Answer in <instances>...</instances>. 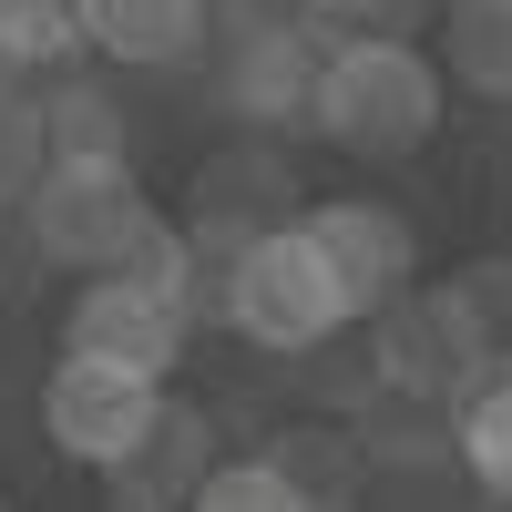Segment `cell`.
<instances>
[{"mask_svg": "<svg viewBox=\"0 0 512 512\" xmlns=\"http://www.w3.org/2000/svg\"><path fill=\"white\" fill-rule=\"evenodd\" d=\"M154 410H164V369L103 359V349H62L52 379H41V431H52V451L82 461V472H113V461L154 431Z\"/></svg>", "mask_w": 512, "mask_h": 512, "instance_id": "5", "label": "cell"}, {"mask_svg": "<svg viewBox=\"0 0 512 512\" xmlns=\"http://www.w3.org/2000/svg\"><path fill=\"white\" fill-rule=\"evenodd\" d=\"M0 226H11V205H0Z\"/></svg>", "mask_w": 512, "mask_h": 512, "instance_id": "21", "label": "cell"}, {"mask_svg": "<svg viewBox=\"0 0 512 512\" xmlns=\"http://www.w3.org/2000/svg\"><path fill=\"white\" fill-rule=\"evenodd\" d=\"M318 52L328 31H216V103L226 123H256V134H297L318 93Z\"/></svg>", "mask_w": 512, "mask_h": 512, "instance_id": "7", "label": "cell"}, {"mask_svg": "<svg viewBox=\"0 0 512 512\" xmlns=\"http://www.w3.org/2000/svg\"><path fill=\"white\" fill-rule=\"evenodd\" d=\"M154 195L134 175V154H52L41 185L21 195V236L41 267H72V277H103L123 267L144 236H154Z\"/></svg>", "mask_w": 512, "mask_h": 512, "instance_id": "3", "label": "cell"}, {"mask_svg": "<svg viewBox=\"0 0 512 512\" xmlns=\"http://www.w3.org/2000/svg\"><path fill=\"white\" fill-rule=\"evenodd\" d=\"M308 226H318V246H328V267L349 277L359 318H379L400 287H420V236H410L400 205H379V195H318Z\"/></svg>", "mask_w": 512, "mask_h": 512, "instance_id": "8", "label": "cell"}, {"mask_svg": "<svg viewBox=\"0 0 512 512\" xmlns=\"http://www.w3.org/2000/svg\"><path fill=\"white\" fill-rule=\"evenodd\" d=\"M205 472H216V420H205L195 400H175V390H164L154 431H144V441L103 472V492H113L123 512H185V502L205 492Z\"/></svg>", "mask_w": 512, "mask_h": 512, "instance_id": "9", "label": "cell"}, {"mask_svg": "<svg viewBox=\"0 0 512 512\" xmlns=\"http://www.w3.org/2000/svg\"><path fill=\"white\" fill-rule=\"evenodd\" d=\"M461 482H472L482 502H502L512 512V349L472 379V390H461Z\"/></svg>", "mask_w": 512, "mask_h": 512, "instance_id": "11", "label": "cell"}, {"mask_svg": "<svg viewBox=\"0 0 512 512\" xmlns=\"http://www.w3.org/2000/svg\"><path fill=\"white\" fill-rule=\"evenodd\" d=\"M502 359V328L482 318V297L441 277V287H400L390 308L369 318V390H410V400H441L461 410V390Z\"/></svg>", "mask_w": 512, "mask_h": 512, "instance_id": "4", "label": "cell"}, {"mask_svg": "<svg viewBox=\"0 0 512 512\" xmlns=\"http://www.w3.org/2000/svg\"><path fill=\"white\" fill-rule=\"evenodd\" d=\"M287 216H308V195H297L287 144H277V134H256V123H246L236 144H216V154L195 164V185H185V236L205 246L216 287H226V256H236L246 236L287 226Z\"/></svg>", "mask_w": 512, "mask_h": 512, "instance_id": "6", "label": "cell"}, {"mask_svg": "<svg viewBox=\"0 0 512 512\" xmlns=\"http://www.w3.org/2000/svg\"><path fill=\"white\" fill-rule=\"evenodd\" d=\"M216 31H328L318 0H216Z\"/></svg>", "mask_w": 512, "mask_h": 512, "instance_id": "18", "label": "cell"}, {"mask_svg": "<svg viewBox=\"0 0 512 512\" xmlns=\"http://www.w3.org/2000/svg\"><path fill=\"white\" fill-rule=\"evenodd\" d=\"M41 123H52V154H134V113H123L113 82H93V72L41 82Z\"/></svg>", "mask_w": 512, "mask_h": 512, "instance_id": "14", "label": "cell"}, {"mask_svg": "<svg viewBox=\"0 0 512 512\" xmlns=\"http://www.w3.org/2000/svg\"><path fill=\"white\" fill-rule=\"evenodd\" d=\"M267 451L297 472L308 512H318V502H359V492H369V441H359V431H338V420H318V431H287V441H267Z\"/></svg>", "mask_w": 512, "mask_h": 512, "instance_id": "15", "label": "cell"}, {"mask_svg": "<svg viewBox=\"0 0 512 512\" xmlns=\"http://www.w3.org/2000/svg\"><path fill=\"white\" fill-rule=\"evenodd\" d=\"M82 31L113 72H195L216 52V0H82Z\"/></svg>", "mask_w": 512, "mask_h": 512, "instance_id": "10", "label": "cell"}, {"mask_svg": "<svg viewBox=\"0 0 512 512\" xmlns=\"http://www.w3.org/2000/svg\"><path fill=\"white\" fill-rule=\"evenodd\" d=\"M441 62L472 103H512V0H441Z\"/></svg>", "mask_w": 512, "mask_h": 512, "instance_id": "12", "label": "cell"}, {"mask_svg": "<svg viewBox=\"0 0 512 512\" xmlns=\"http://www.w3.org/2000/svg\"><path fill=\"white\" fill-rule=\"evenodd\" d=\"M431 0H318V21L328 31H410Z\"/></svg>", "mask_w": 512, "mask_h": 512, "instance_id": "19", "label": "cell"}, {"mask_svg": "<svg viewBox=\"0 0 512 512\" xmlns=\"http://www.w3.org/2000/svg\"><path fill=\"white\" fill-rule=\"evenodd\" d=\"M195 512H308V492H297V472L277 451H246V461H216V472H205Z\"/></svg>", "mask_w": 512, "mask_h": 512, "instance_id": "17", "label": "cell"}, {"mask_svg": "<svg viewBox=\"0 0 512 512\" xmlns=\"http://www.w3.org/2000/svg\"><path fill=\"white\" fill-rule=\"evenodd\" d=\"M461 287L482 297V318L502 328V349H512V256H482V267H461Z\"/></svg>", "mask_w": 512, "mask_h": 512, "instance_id": "20", "label": "cell"}, {"mask_svg": "<svg viewBox=\"0 0 512 512\" xmlns=\"http://www.w3.org/2000/svg\"><path fill=\"white\" fill-rule=\"evenodd\" d=\"M441 113H451V62L441 52H420L410 31H328L308 134H328L359 164H410V154H431Z\"/></svg>", "mask_w": 512, "mask_h": 512, "instance_id": "1", "label": "cell"}, {"mask_svg": "<svg viewBox=\"0 0 512 512\" xmlns=\"http://www.w3.org/2000/svg\"><path fill=\"white\" fill-rule=\"evenodd\" d=\"M52 164V123H41V82L31 72H0V205L21 216V195L41 185Z\"/></svg>", "mask_w": 512, "mask_h": 512, "instance_id": "16", "label": "cell"}, {"mask_svg": "<svg viewBox=\"0 0 512 512\" xmlns=\"http://www.w3.org/2000/svg\"><path fill=\"white\" fill-rule=\"evenodd\" d=\"M93 52V31H82V0H0V72H31L52 82Z\"/></svg>", "mask_w": 512, "mask_h": 512, "instance_id": "13", "label": "cell"}, {"mask_svg": "<svg viewBox=\"0 0 512 512\" xmlns=\"http://www.w3.org/2000/svg\"><path fill=\"white\" fill-rule=\"evenodd\" d=\"M216 318L246 338V349H267V359H318L338 328H359V297H349V277L328 267L318 226H308V216H287V226L246 236V246L226 256Z\"/></svg>", "mask_w": 512, "mask_h": 512, "instance_id": "2", "label": "cell"}]
</instances>
